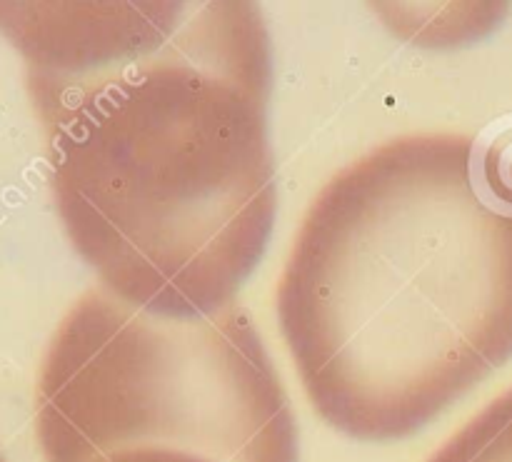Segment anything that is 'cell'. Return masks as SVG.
I'll use <instances>...</instances> for the list:
<instances>
[{
  "label": "cell",
  "instance_id": "6da1fadb",
  "mask_svg": "<svg viewBox=\"0 0 512 462\" xmlns=\"http://www.w3.org/2000/svg\"><path fill=\"white\" fill-rule=\"evenodd\" d=\"M65 235L168 318L235 303L278 213L270 40L253 3H0Z\"/></svg>",
  "mask_w": 512,
  "mask_h": 462
},
{
  "label": "cell",
  "instance_id": "7a4b0ae2",
  "mask_svg": "<svg viewBox=\"0 0 512 462\" xmlns=\"http://www.w3.org/2000/svg\"><path fill=\"white\" fill-rule=\"evenodd\" d=\"M278 320L315 413L358 440L433 423L512 358V208L475 138L400 135L305 213Z\"/></svg>",
  "mask_w": 512,
  "mask_h": 462
},
{
  "label": "cell",
  "instance_id": "3957f363",
  "mask_svg": "<svg viewBox=\"0 0 512 462\" xmlns=\"http://www.w3.org/2000/svg\"><path fill=\"white\" fill-rule=\"evenodd\" d=\"M45 462L168 448L215 462H298V428L238 303L168 318L98 285L50 338L35 385Z\"/></svg>",
  "mask_w": 512,
  "mask_h": 462
},
{
  "label": "cell",
  "instance_id": "277c9868",
  "mask_svg": "<svg viewBox=\"0 0 512 462\" xmlns=\"http://www.w3.org/2000/svg\"><path fill=\"white\" fill-rule=\"evenodd\" d=\"M428 462H512V388L465 423Z\"/></svg>",
  "mask_w": 512,
  "mask_h": 462
},
{
  "label": "cell",
  "instance_id": "5b68a950",
  "mask_svg": "<svg viewBox=\"0 0 512 462\" xmlns=\"http://www.w3.org/2000/svg\"><path fill=\"white\" fill-rule=\"evenodd\" d=\"M483 178L495 198L512 208V133L495 140L488 150H480Z\"/></svg>",
  "mask_w": 512,
  "mask_h": 462
},
{
  "label": "cell",
  "instance_id": "8992f818",
  "mask_svg": "<svg viewBox=\"0 0 512 462\" xmlns=\"http://www.w3.org/2000/svg\"><path fill=\"white\" fill-rule=\"evenodd\" d=\"M93 462H215L203 455L183 453V450H168V448H133L120 450V453H110L105 458Z\"/></svg>",
  "mask_w": 512,
  "mask_h": 462
},
{
  "label": "cell",
  "instance_id": "52a82bcc",
  "mask_svg": "<svg viewBox=\"0 0 512 462\" xmlns=\"http://www.w3.org/2000/svg\"><path fill=\"white\" fill-rule=\"evenodd\" d=\"M0 462H8V460H5V455H3V453H0Z\"/></svg>",
  "mask_w": 512,
  "mask_h": 462
}]
</instances>
